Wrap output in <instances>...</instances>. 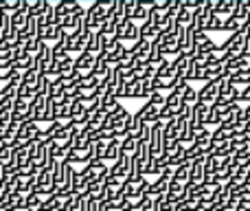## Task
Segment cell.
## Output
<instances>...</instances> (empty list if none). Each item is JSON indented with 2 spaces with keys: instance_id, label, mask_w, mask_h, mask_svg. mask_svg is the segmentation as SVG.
Returning <instances> with one entry per match:
<instances>
[{
  "instance_id": "6da1fadb",
  "label": "cell",
  "mask_w": 250,
  "mask_h": 211,
  "mask_svg": "<svg viewBox=\"0 0 250 211\" xmlns=\"http://www.w3.org/2000/svg\"><path fill=\"white\" fill-rule=\"evenodd\" d=\"M112 4V0H95L90 7L86 9V29L90 33H99L104 22L108 20V9Z\"/></svg>"
},
{
  "instance_id": "7a4b0ae2",
  "label": "cell",
  "mask_w": 250,
  "mask_h": 211,
  "mask_svg": "<svg viewBox=\"0 0 250 211\" xmlns=\"http://www.w3.org/2000/svg\"><path fill=\"white\" fill-rule=\"evenodd\" d=\"M151 51H154V44H151V40L141 38L138 42H134L132 47H129V53H132L134 62H136V66H134V69H141V66L149 64V55H151Z\"/></svg>"
},
{
  "instance_id": "3957f363",
  "label": "cell",
  "mask_w": 250,
  "mask_h": 211,
  "mask_svg": "<svg viewBox=\"0 0 250 211\" xmlns=\"http://www.w3.org/2000/svg\"><path fill=\"white\" fill-rule=\"evenodd\" d=\"M51 104L46 95H38L33 101H31V121L35 123H44V115H46V108Z\"/></svg>"
},
{
  "instance_id": "277c9868",
  "label": "cell",
  "mask_w": 250,
  "mask_h": 211,
  "mask_svg": "<svg viewBox=\"0 0 250 211\" xmlns=\"http://www.w3.org/2000/svg\"><path fill=\"white\" fill-rule=\"evenodd\" d=\"M95 64H97V55H90V53H82V55L75 57V69L82 75H86V77L92 73Z\"/></svg>"
},
{
  "instance_id": "5b68a950",
  "label": "cell",
  "mask_w": 250,
  "mask_h": 211,
  "mask_svg": "<svg viewBox=\"0 0 250 211\" xmlns=\"http://www.w3.org/2000/svg\"><path fill=\"white\" fill-rule=\"evenodd\" d=\"M42 132L40 130V125L35 123V121H24V123H20V130H18V139H26V141H33L38 139V134Z\"/></svg>"
},
{
  "instance_id": "8992f818",
  "label": "cell",
  "mask_w": 250,
  "mask_h": 211,
  "mask_svg": "<svg viewBox=\"0 0 250 211\" xmlns=\"http://www.w3.org/2000/svg\"><path fill=\"white\" fill-rule=\"evenodd\" d=\"M82 4L77 2V0H60V2L55 4V13L60 18H66V16H73V13L82 11Z\"/></svg>"
},
{
  "instance_id": "52a82bcc",
  "label": "cell",
  "mask_w": 250,
  "mask_h": 211,
  "mask_svg": "<svg viewBox=\"0 0 250 211\" xmlns=\"http://www.w3.org/2000/svg\"><path fill=\"white\" fill-rule=\"evenodd\" d=\"M141 93H143V82L138 79H132L123 86V93H121V99H141Z\"/></svg>"
},
{
  "instance_id": "ba28073f",
  "label": "cell",
  "mask_w": 250,
  "mask_h": 211,
  "mask_svg": "<svg viewBox=\"0 0 250 211\" xmlns=\"http://www.w3.org/2000/svg\"><path fill=\"white\" fill-rule=\"evenodd\" d=\"M92 145V141H90V134L86 132V130H79V134L75 137V141H73V147L70 150H75V152H79V154H83L86 156V152H88V147Z\"/></svg>"
},
{
  "instance_id": "9c48e42d",
  "label": "cell",
  "mask_w": 250,
  "mask_h": 211,
  "mask_svg": "<svg viewBox=\"0 0 250 211\" xmlns=\"http://www.w3.org/2000/svg\"><path fill=\"white\" fill-rule=\"evenodd\" d=\"M235 4H237V0H215L213 11H215V16H220V18H230L235 11Z\"/></svg>"
},
{
  "instance_id": "30bf717a",
  "label": "cell",
  "mask_w": 250,
  "mask_h": 211,
  "mask_svg": "<svg viewBox=\"0 0 250 211\" xmlns=\"http://www.w3.org/2000/svg\"><path fill=\"white\" fill-rule=\"evenodd\" d=\"M156 77L165 79V82H176V66H173V62L167 60L165 64H160L156 69Z\"/></svg>"
},
{
  "instance_id": "8fae6325",
  "label": "cell",
  "mask_w": 250,
  "mask_h": 211,
  "mask_svg": "<svg viewBox=\"0 0 250 211\" xmlns=\"http://www.w3.org/2000/svg\"><path fill=\"white\" fill-rule=\"evenodd\" d=\"M110 69H112V66L105 62L104 53H99V55H97V64H95V69H92V75L99 77V79H105L108 77V73H110Z\"/></svg>"
},
{
  "instance_id": "7c38bea8",
  "label": "cell",
  "mask_w": 250,
  "mask_h": 211,
  "mask_svg": "<svg viewBox=\"0 0 250 211\" xmlns=\"http://www.w3.org/2000/svg\"><path fill=\"white\" fill-rule=\"evenodd\" d=\"M121 191H123V198L125 200H132V203H136V200H138V183L127 181V178H125L123 185H121Z\"/></svg>"
},
{
  "instance_id": "4fadbf2b",
  "label": "cell",
  "mask_w": 250,
  "mask_h": 211,
  "mask_svg": "<svg viewBox=\"0 0 250 211\" xmlns=\"http://www.w3.org/2000/svg\"><path fill=\"white\" fill-rule=\"evenodd\" d=\"M158 33H160V29L156 26L154 18L149 16V20H145V22L141 24V38H145V40H154Z\"/></svg>"
},
{
  "instance_id": "5bb4252c",
  "label": "cell",
  "mask_w": 250,
  "mask_h": 211,
  "mask_svg": "<svg viewBox=\"0 0 250 211\" xmlns=\"http://www.w3.org/2000/svg\"><path fill=\"white\" fill-rule=\"evenodd\" d=\"M173 181L182 183V185H189V181H191V163H185V165H180V167H176V172H173Z\"/></svg>"
},
{
  "instance_id": "9a60e30c",
  "label": "cell",
  "mask_w": 250,
  "mask_h": 211,
  "mask_svg": "<svg viewBox=\"0 0 250 211\" xmlns=\"http://www.w3.org/2000/svg\"><path fill=\"white\" fill-rule=\"evenodd\" d=\"M123 104H121V99H119L117 95H105L104 99H101V110H105L108 115H112L114 110H119Z\"/></svg>"
},
{
  "instance_id": "2e32d148",
  "label": "cell",
  "mask_w": 250,
  "mask_h": 211,
  "mask_svg": "<svg viewBox=\"0 0 250 211\" xmlns=\"http://www.w3.org/2000/svg\"><path fill=\"white\" fill-rule=\"evenodd\" d=\"M229 79H230V84H233V86L246 88V86H250V70H239V73H233Z\"/></svg>"
},
{
  "instance_id": "e0dca14e",
  "label": "cell",
  "mask_w": 250,
  "mask_h": 211,
  "mask_svg": "<svg viewBox=\"0 0 250 211\" xmlns=\"http://www.w3.org/2000/svg\"><path fill=\"white\" fill-rule=\"evenodd\" d=\"M123 152H121V141L119 139H114V141H110L108 143V150H105V159L104 161H119V156H121Z\"/></svg>"
},
{
  "instance_id": "ac0fdd59",
  "label": "cell",
  "mask_w": 250,
  "mask_h": 211,
  "mask_svg": "<svg viewBox=\"0 0 250 211\" xmlns=\"http://www.w3.org/2000/svg\"><path fill=\"white\" fill-rule=\"evenodd\" d=\"M233 18H235V20H239L242 24L250 18V9H248L246 0H237V4H235V11H233Z\"/></svg>"
},
{
  "instance_id": "d6986e66",
  "label": "cell",
  "mask_w": 250,
  "mask_h": 211,
  "mask_svg": "<svg viewBox=\"0 0 250 211\" xmlns=\"http://www.w3.org/2000/svg\"><path fill=\"white\" fill-rule=\"evenodd\" d=\"M44 205V198L42 196H38V194H26V200H24V209L26 211H40V207Z\"/></svg>"
},
{
  "instance_id": "ffe728a7",
  "label": "cell",
  "mask_w": 250,
  "mask_h": 211,
  "mask_svg": "<svg viewBox=\"0 0 250 211\" xmlns=\"http://www.w3.org/2000/svg\"><path fill=\"white\" fill-rule=\"evenodd\" d=\"M136 147H138V139H136V137L127 134L125 139H121V152H123V154L132 156L134 152H136Z\"/></svg>"
},
{
  "instance_id": "44dd1931",
  "label": "cell",
  "mask_w": 250,
  "mask_h": 211,
  "mask_svg": "<svg viewBox=\"0 0 250 211\" xmlns=\"http://www.w3.org/2000/svg\"><path fill=\"white\" fill-rule=\"evenodd\" d=\"M0 9L7 16H13V13H18L22 9V0H0Z\"/></svg>"
},
{
  "instance_id": "7402d4cb",
  "label": "cell",
  "mask_w": 250,
  "mask_h": 211,
  "mask_svg": "<svg viewBox=\"0 0 250 211\" xmlns=\"http://www.w3.org/2000/svg\"><path fill=\"white\" fill-rule=\"evenodd\" d=\"M132 26H134V20H127V18H123V20L117 24V33H114V35H117V38L121 40V42H125V40H127V33H129V29H132Z\"/></svg>"
},
{
  "instance_id": "603a6c76",
  "label": "cell",
  "mask_w": 250,
  "mask_h": 211,
  "mask_svg": "<svg viewBox=\"0 0 250 211\" xmlns=\"http://www.w3.org/2000/svg\"><path fill=\"white\" fill-rule=\"evenodd\" d=\"M13 156H16V150L11 145H0V165L2 167L13 163Z\"/></svg>"
},
{
  "instance_id": "cb8c5ba5",
  "label": "cell",
  "mask_w": 250,
  "mask_h": 211,
  "mask_svg": "<svg viewBox=\"0 0 250 211\" xmlns=\"http://www.w3.org/2000/svg\"><path fill=\"white\" fill-rule=\"evenodd\" d=\"M70 150H66L64 145H60V143L51 141V159L55 161H66V154H68Z\"/></svg>"
},
{
  "instance_id": "d4e9b609",
  "label": "cell",
  "mask_w": 250,
  "mask_h": 211,
  "mask_svg": "<svg viewBox=\"0 0 250 211\" xmlns=\"http://www.w3.org/2000/svg\"><path fill=\"white\" fill-rule=\"evenodd\" d=\"M242 29H244V24H242L239 20H235L233 16L226 18V20H224V31H226V33L233 35V33H237V31H242Z\"/></svg>"
},
{
  "instance_id": "484cf974",
  "label": "cell",
  "mask_w": 250,
  "mask_h": 211,
  "mask_svg": "<svg viewBox=\"0 0 250 211\" xmlns=\"http://www.w3.org/2000/svg\"><path fill=\"white\" fill-rule=\"evenodd\" d=\"M224 20H226V18L215 16V11H213V18H211V22H208L207 33H213V31H224Z\"/></svg>"
},
{
  "instance_id": "4316f807",
  "label": "cell",
  "mask_w": 250,
  "mask_h": 211,
  "mask_svg": "<svg viewBox=\"0 0 250 211\" xmlns=\"http://www.w3.org/2000/svg\"><path fill=\"white\" fill-rule=\"evenodd\" d=\"M66 163H70V165H83V167H86V156L79 154V152H75V150H70L68 154H66Z\"/></svg>"
},
{
  "instance_id": "83f0119b",
  "label": "cell",
  "mask_w": 250,
  "mask_h": 211,
  "mask_svg": "<svg viewBox=\"0 0 250 211\" xmlns=\"http://www.w3.org/2000/svg\"><path fill=\"white\" fill-rule=\"evenodd\" d=\"M136 9H138V0H125V18L127 20H134Z\"/></svg>"
},
{
  "instance_id": "f1b7e54d",
  "label": "cell",
  "mask_w": 250,
  "mask_h": 211,
  "mask_svg": "<svg viewBox=\"0 0 250 211\" xmlns=\"http://www.w3.org/2000/svg\"><path fill=\"white\" fill-rule=\"evenodd\" d=\"M191 82H204L207 84V66H195L193 79H191Z\"/></svg>"
},
{
  "instance_id": "f546056e",
  "label": "cell",
  "mask_w": 250,
  "mask_h": 211,
  "mask_svg": "<svg viewBox=\"0 0 250 211\" xmlns=\"http://www.w3.org/2000/svg\"><path fill=\"white\" fill-rule=\"evenodd\" d=\"M13 48H16V42H13V40L0 38V53L2 51H13Z\"/></svg>"
},
{
  "instance_id": "4dcf8cb0",
  "label": "cell",
  "mask_w": 250,
  "mask_h": 211,
  "mask_svg": "<svg viewBox=\"0 0 250 211\" xmlns=\"http://www.w3.org/2000/svg\"><path fill=\"white\" fill-rule=\"evenodd\" d=\"M211 137H213V132L208 128H204V130H200L198 134H195V141H211ZM193 141V143H195Z\"/></svg>"
},
{
  "instance_id": "1f68e13d",
  "label": "cell",
  "mask_w": 250,
  "mask_h": 211,
  "mask_svg": "<svg viewBox=\"0 0 250 211\" xmlns=\"http://www.w3.org/2000/svg\"><path fill=\"white\" fill-rule=\"evenodd\" d=\"M242 55L246 57V60H250V35L246 38V44H244V51H242Z\"/></svg>"
},
{
  "instance_id": "d6a6232c",
  "label": "cell",
  "mask_w": 250,
  "mask_h": 211,
  "mask_svg": "<svg viewBox=\"0 0 250 211\" xmlns=\"http://www.w3.org/2000/svg\"><path fill=\"white\" fill-rule=\"evenodd\" d=\"M202 211H215V207H208V209H202Z\"/></svg>"
}]
</instances>
